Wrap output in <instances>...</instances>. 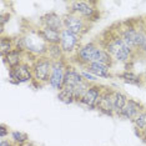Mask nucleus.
Returning a JSON list of instances; mask_svg holds the SVG:
<instances>
[{
    "label": "nucleus",
    "mask_w": 146,
    "mask_h": 146,
    "mask_svg": "<svg viewBox=\"0 0 146 146\" xmlns=\"http://www.w3.org/2000/svg\"><path fill=\"white\" fill-rule=\"evenodd\" d=\"M96 61L100 62L102 65H105V66H109L110 69L114 66V62H115L114 58H112L104 48L100 49V51H99V54H98V58H96Z\"/></svg>",
    "instance_id": "26"
},
{
    "label": "nucleus",
    "mask_w": 146,
    "mask_h": 146,
    "mask_svg": "<svg viewBox=\"0 0 146 146\" xmlns=\"http://www.w3.org/2000/svg\"><path fill=\"white\" fill-rule=\"evenodd\" d=\"M60 48L62 49L65 56H72L79 50L81 44V36L74 34V33L66 30H61L60 33Z\"/></svg>",
    "instance_id": "8"
},
{
    "label": "nucleus",
    "mask_w": 146,
    "mask_h": 146,
    "mask_svg": "<svg viewBox=\"0 0 146 146\" xmlns=\"http://www.w3.org/2000/svg\"><path fill=\"white\" fill-rule=\"evenodd\" d=\"M58 99L59 101H61L62 104L70 105L75 102V98H74V92L70 88H62L60 91H58Z\"/></svg>",
    "instance_id": "24"
},
{
    "label": "nucleus",
    "mask_w": 146,
    "mask_h": 146,
    "mask_svg": "<svg viewBox=\"0 0 146 146\" xmlns=\"http://www.w3.org/2000/svg\"><path fill=\"white\" fill-rule=\"evenodd\" d=\"M102 89H104V86L98 84V82H96V84H91L89 90L82 96L79 105L85 106L89 110H96V105H98V101H99V99H100Z\"/></svg>",
    "instance_id": "12"
},
{
    "label": "nucleus",
    "mask_w": 146,
    "mask_h": 146,
    "mask_svg": "<svg viewBox=\"0 0 146 146\" xmlns=\"http://www.w3.org/2000/svg\"><path fill=\"white\" fill-rule=\"evenodd\" d=\"M14 44H15V49H16V50L26 52V45H25V40H24V36H23V34L15 36V38H14Z\"/></svg>",
    "instance_id": "29"
},
{
    "label": "nucleus",
    "mask_w": 146,
    "mask_h": 146,
    "mask_svg": "<svg viewBox=\"0 0 146 146\" xmlns=\"http://www.w3.org/2000/svg\"><path fill=\"white\" fill-rule=\"evenodd\" d=\"M127 100H129V98L125 92H122L120 90H114V94H112V106H114L115 116L120 115L122 109L127 104Z\"/></svg>",
    "instance_id": "19"
},
{
    "label": "nucleus",
    "mask_w": 146,
    "mask_h": 146,
    "mask_svg": "<svg viewBox=\"0 0 146 146\" xmlns=\"http://www.w3.org/2000/svg\"><path fill=\"white\" fill-rule=\"evenodd\" d=\"M84 81L81 72L79 69H76L75 66H72L70 64H68L65 70V76H64V86L65 88H74L78 84ZM62 86V88H64Z\"/></svg>",
    "instance_id": "15"
},
{
    "label": "nucleus",
    "mask_w": 146,
    "mask_h": 146,
    "mask_svg": "<svg viewBox=\"0 0 146 146\" xmlns=\"http://www.w3.org/2000/svg\"><path fill=\"white\" fill-rule=\"evenodd\" d=\"M68 66V61L66 59L59 61H52V70H51V76L49 80V85L56 91H60L64 86V76H65V70Z\"/></svg>",
    "instance_id": "10"
},
{
    "label": "nucleus",
    "mask_w": 146,
    "mask_h": 146,
    "mask_svg": "<svg viewBox=\"0 0 146 146\" xmlns=\"http://www.w3.org/2000/svg\"><path fill=\"white\" fill-rule=\"evenodd\" d=\"M131 122H132V125H134V127H135V132L145 130L146 129V109L144 111H141Z\"/></svg>",
    "instance_id": "27"
},
{
    "label": "nucleus",
    "mask_w": 146,
    "mask_h": 146,
    "mask_svg": "<svg viewBox=\"0 0 146 146\" xmlns=\"http://www.w3.org/2000/svg\"><path fill=\"white\" fill-rule=\"evenodd\" d=\"M45 56H48L51 61H59V60H62V59H66L64 51H62V49L60 48V45L59 44L49 45L48 51H46Z\"/></svg>",
    "instance_id": "22"
},
{
    "label": "nucleus",
    "mask_w": 146,
    "mask_h": 146,
    "mask_svg": "<svg viewBox=\"0 0 146 146\" xmlns=\"http://www.w3.org/2000/svg\"><path fill=\"white\" fill-rule=\"evenodd\" d=\"M80 72H81L82 78H84V80L88 81V82H90V84H96V82H98V80H99L98 76H95L94 74L89 72L88 70H85V69H80Z\"/></svg>",
    "instance_id": "30"
},
{
    "label": "nucleus",
    "mask_w": 146,
    "mask_h": 146,
    "mask_svg": "<svg viewBox=\"0 0 146 146\" xmlns=\"http://www.w3.org/2000/svg\"><path fill=\"white\" fill-rule=\"evenodd\" d=\"M14 49H15L14 38L5 35L0 36V55H1V58L5 56L6 54H9L10 51H13Z\"/></svg>",
    "instance_id": "21"
},
{
    "label": "nucleus",
    "mask_w": 146,
    "mask_h": 146,
    "mask_svg": "<svg viewBox=\"0 0 146 146\" xmlns=\"http://www.w3.org/2000/svg\"><path fill=\"white\" fill-rule=\"evenodd\" d=\"M90 82H88V81H82L80 82V84H78L76 86H74V88H70L72 92H74V98H75V102L76 104H79L80 102V100L82 99V96L85 95V92L89 90V88H90Z\"/></svg>",
    "instance_id": "23"
},
{
    "label": "nucleus",
    "mask_w": 146,
    "mask_h": 146,
    "mask_svg": "<svg viewBox=\"0 0 146 146\" xmlns=\"http://www.w3.org/2000/svg\"><path fill=\"white\" fill-rule=\"evenodd\" d=\"M33 68V76L34 80L30 84L35 88H42L45 85H49V80L51 76L52 70V61L48 56H38L34 61L31 62Z\"/></svg>",
    "instance_id": "3"
},
{
    "label": "nucleus",
    "mask_w": 146,
    "mask_h": 146,
    "mask_svg": "<svg viewBox=\"0 0 146 146\" xmlns=\"http://www.w3.org/2000/svg\"><path fill=\"white\" fill-rule=\"evenodd\" d=\"M26 45V52L34 56H44L48 51L49 44L46 42L38 29H29L23 34Z\"/></svg>",
    "instance_id": "4"
},
{
    "label": "nucleus",
    "mask_w": 146,
    "mask_h": 146,
    "mask_svg": "<svg viewBox=\"0 0 146 146\" xmlns=\"http://www.w3.org/2000/svg\"><path fill=\"white\" fill-rule=\"evenodd\" d=\"M136 135L141 139V141L144 142V144H146V129L142 131H136Z\"/></svg>",
    "instance_id": "32"
},
{
    "label": "nucleus",
    "mask_w": 146,
    "mask_h": 146,
    "mask_svg": "<svg viewBox=\"0 0 146 146\" xmlns=\"http://www.w3.org/2000/svg\"><path fill=\"white\" fill-rule=\"evenodd\" d=\"M105 33L109 34V36L108 38H102L101 36V40L99 41V44L114 58L115 61L121 62V64H129L131 60H134L135 56H137V54L132 49L129 48L121 39L120 34H119V29L117 30H112L111 26Z\"/></svg>",
    "instance_id": "1"
},
{
    "label": "nucleus",
    "mask_w": 146,
    "mask_h": 146,
    "mask_svg": "<svg viewBox=\"0 0 146 146\" xmlns=\"http://www.w3.org/2000/svg\"><path fill=\"white\" fill-rule=\"evenodd\" d=\"M101 46L98 41H89L86 44H82L79 50L75 52V55L71 56V59H75L72 60L76 65L85 68L88 64L90 62H94L96 61V58H98V54L100 51Z\"/></svg>",
    "instance_id": "5"
},
{
    "label": "nucleus",
    "mask_w": 146,
    "mask_h": 146,
    "mask_svg": "<svg viewBox=\"0 0 146 146\" xmlns=\"http://www.w3.org/2000/svg\"><path fill=\"white\" fill-rule=\"evenodd\" d=\"M39 24L40 26H45V28H50L52 30L61 31L64 30V20H62V15H59L55 11L46 13L39 19Z\"/></svg>",
    "instance_id": "13"
},
{
    "label": "nucleus",
    "mask_w": 146,
    "mask_h": 146,
    "mask_svg": "<svg viewBox=\"0 0 146 146\" xmlns=\"http://www.w3.org/2000/svg\"><path fill=\"white\" fill-rule=\"evenodd\" d=\"M9 71V81L11 84L19 85V84H26V82H30L34 80V76H33V68L31 64L29 62H21L20 65H18L14 69H8Z\"/></svg>",
    "instance_id": "6"
},
{
    "label": "nucleus",
    "mask_w": 146,
    "mask_h": 146,
    "mask_svg": "<svg viewBox=\"0 0 146 146\" xmlns=\"http://www.w3.org/2000/svg\"><path fill=\"white\" fill-rule=\"evenodd\" d=\"M144 110H145V106H144L142 102H140L139 100H135V99L129 98L127 104H126L125 108L122 109V111L120 112L119 117H122V119H126V120L132 121L136 116Z\"/></svg>",
    "instance_id": "14"
},
{
    "label": "nucleus",
    "mask_w": 146,
    "mask_h": 146,
    "mask_svg": "<svg viewBox=\"0 0 146 146\" xmlns=\"http://www.w3.org/2000/svg\"><path fill=\"white\" fill-rule=\"evenodd\" d=\"M141 75H142V79H144V82H145V84H146V70H145L144 72H142V74H141Z\"/></svg>",
    "instance_id": "34"
},
{
    "label": "nucleus",
    "mask_w": 146,
    "mask_h": 146,
    "mask_svg": "<svg viewBox=\"0 0 146 146\" xmlns=\"http://www.w3.org/2000/svg\"><path fill=\"white\" fill-rule=\"evenodd\" d=\"M62 20H64V29L81 36V38L90 30V26H91V24H89L82 18L74 14H70V13H66V14L62 15Z\"/></svg>",
    "instance_id": "7"
},
{
    "label": "nucleus",
    "mask_w": 146,
    "mask_h": 146,
    "mask_svg": "<svg viewBox=\"0 0 146 146\" xmlns=\"http://www.w3.org/2000/svg\"><path fill=\"white\" fill-rule=\"evenodd\" d=\"M0 146H14V144L10 139H3L0 140Z\"/></svg>",
    "instance_id": "33"
},
{
    "label": "nucleus",
    "mask_w": 146,
    "mask_h": 146,
    "mask_svg": "<svg viewBox=\"0 0 146 146\" xmlns=\"http://www.w3.org/2000/svg\"><path fill=\"white\" fill-rule=\"evenodd\" d=\"M24 55H25V52L14 49V50L10 51L9 54L3 56V61L8 66V69H14L18 65H20L21 62H24Z\"/></svg>",
    "instance_id": "18"
},
{
    "label": "nucleus",
    "mask_w": 146,
    "mask_h": 146,
    "mask_svg": "<svg viewBox=\"0 0 146 146\" xmlns=\"http://www.w3.org/2000/svg\"><path fill=\"white\" fill-rule=\"evenodd\" d=\"M117 78L122 80L125 82V84H129V85H134V86H139V88H141V86L145 85L144 82V79H142V75L141 74H136L132 70H125L120 72V74H117Z\"/></svg>",
    "instance_id": "17"
},
{
    "label": "nucleus",
    "mask_w": 146,
    "mask_h": 146,
    "mask_svg": "<svg viewBox=\"0 0 146 146\" xmlns=\"http://www.w3.org/2000/svg\"><path fill=\"white\" fill-rule=\"evenodd\" d=\"M136 33H137V23L134 20H126L122 23H119V34L124 42L132 49L136 54Z\"/></svg>",
    "instance_id": "9"
},
{
    "label": "nucleus",
    "mask_w": 146,
    "mask_h": 146,
    "mask_svg": "<svg viewBox=\"0 0 146 146\" xmlns=\"http://www.w3.org/2000/svg\"><path fill=\"white\" fill-rule=\"evenodd\" d=\"M11 134V130H10V127H9L6 124H4V122H1L0 124V139H6L9 135Z\"/></svg>",
    "instance_id": "31"
},
{
    "label": "nucleus",
    "mask_w": 146,
    "mask_h": 146,
    "mask_svg": "<svg viewBox=\"0 0 146 146\" xmlns=\"http://www.w3.org/2000/svg\"><path fill=\"white\" fill-rule=\"evenodd\" d=\"M69 11L70 14L78 15L86 20L89 24H94L99 21L101 18L100 9L98 8L96 1H84V0H74L69 4Z\"/></svg>",
    "instance_id": "2"
},
{
    "label": "nucleus",
    "mask_w": 146,
    "mask_h": 146,
    "mask_svg": "<svg viewBox=\"0 0 146 146\" xmlns=\"http://www.w3.org/2000/svg\"><path fill=\"white\" fill-rule=\"evenodd\" d=\"M10 140L13 141L14 145H19V146H23L26 142H29V135L26 132H23V131H18V130H14L11 131L10 134Z\"/></svg>",
    "instance_id": "25"
},
{
    "label": "nucleus",
    "mask_w": 146,
    "mask_h": 146,
    "mask_svg": "<svg viewBox=\"0 0 146 146\" xmlns=\"http://www.w3.org/2000/svg\"><path fill=\"white\" fill-rule=\"evenodd\" d=\"M144 24L146 25V16H145V20H144Z\"/></svg>",
    "instance_id": "36"
},
{
    "label": "nucleus",
    "mask_w": 146,
    "mask_h": 146,
    "mask_svg": "<svg viewBox=\"0 0 146 146\" xmlns=\"http://www.w3.org/2000/svg\"><path fill=\"white\" fill-rule=\"evenodd\" d=\"M115 89L109 88V86H104L102 92L100 95V99L96 105V110L100 114L110 116V117H115L114 112V106H112V94H114Z\"/></svg>",
    "instance_id": "11"
},
{
    "label": "nucleus",
    "mask_w": 146,
    "mask_h": 146,
    "mask_svg": "<svg viewBox=\"0 0 146 146\" xmlns=\"http://www.w3.org/2000/svg\"><path fill=\"white\" fill-rule=\"evenodd\" d=\"M39 31H40L42 39H44L49 45L60 44V33L61 31L52 30V29L45 28V26H39Z\"/></svg>",
    "instance_id": "20"
},
{
    "label": "nucleus",
    "mask_w": 146,
    "mask_h": 146,
    "mask_svg": "<svg viewBox=\"0 0 146 146\" xmlns=\"http://www.w3.org/2000/svg\"><path fill=\"white\" fill-rule=\"evenodd\" d=\"M82 69H85V70H88L89 72H91V74H94L95 76L101 78V79H111L112 78L111 69L109 68V66H105L98 61L90 62V64H88Z\"/></svg>",
    "instance_id": "16"
},
{
    "label": "nucleus",
    "mask_w": 146,
    "mask_h": 146,
    "mask_svg": "<svg viewBox=\"0 0 146 146\" xmlns=\"http://www.w3.org/2000/svg\"><path fill=\"white\" fill-rule=\"evenodd\" d=\"M11 19V14L9 11H1L0 13V33L1 35H4V29L6 23H9Z\"/></svg>",
    "instance_id": "28"
},
{
    "label": "nucleus",
    "mask_w": 146,
    "mask_h": 146,
    "mask_svg": "<svg viewBox=\"0 0 146 146\" xmlns=\"http://www.w3.org/2000/svg\"><path fill=\"white\" fill-rule=\"evenodd\" d=\"M23 146H35L34 144H33V142L31 141H29V142H26V144H24V145H23Z\"/></svg>",
    "instance_id": "35"
}]
</instances>
